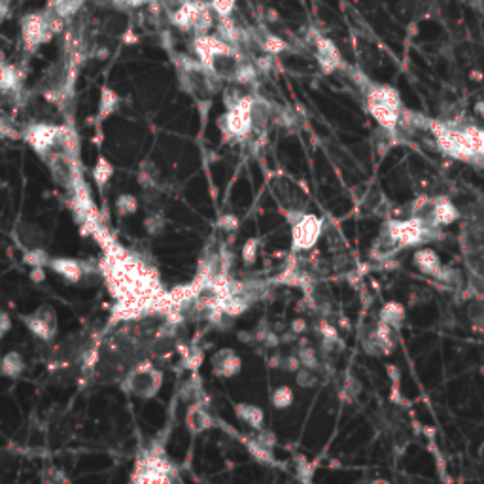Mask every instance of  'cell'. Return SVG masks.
Listing matches in <instances>:
<instances>
[{"label":"cell","instance_id":"6da1fadb","mask_svg":"<svg viewBox=\"0 0 484 484\" xmlns=\"http://www.w3.org/2000/svg\"><path fill=\"white\" fill-rule=\"evenodd\" d=\"M163 386V373L150 360H142L132 363L123 374L119 388L129 396L140 399H152L159 394Z\"/></svg>","mask_w":484,"mask_h":484},{"label":"cell","instance_id":"7a4b0ae2","mask_svg":"<svg viewBox=\"0 0 484 484\" xmlns=\"http://www.w3.org/2000/svg\"><path fill=\"white\" fill-rule=\"evenodd\" d=\"M367 106L384 131H396L401 121V99L396 89L379 83L367 91Z\"/></svg>","mask_w":484,"mask_h":484},{"label":"cell","instance_id":"3957f363","mask_svg":"<svg viewBox=\"0 0 484 484\" xmlns=\"http://www.w3.org/2000/svg\"><path fill=\"white\" fill-rule=\"evenodd\" d=\"M252 108H254V99L250 95H242L241 101L229 106L228 112L218 119V127L221 129V132L231 139H246L254 129Z\"/></svg>","mask_w":484,"mask_h":484},{"label":"cell","instance_id":"277c9868","mask_svg":"<svg viewBox=\"0 0 484 484\" xmlns=\"http://www.w3.org/2000/svg\"><path fill=\"white\" fill-rule=\"evenodd\" d=\"M427 228L424 221L411 218V220H396L386 223V239L390 244L397 248H407V246H416L422 244L427 239Z\"/></svg>","mask_w":484,"mask_h":484},{"label":"cell","instance_id":"5b68a950","mask_svg":"<svg viewBox=\"0 0 484 484\" xmlns=\"http://www.w3.org/2000/svg\"><path fill=\"white\" fill-rule=\"evenodd\" d=\"M23 323L27 325V330L30 331L32 337L40 339L44 343H50L57 337L59 331V320H57V312L52 305H40L37 310H32L30 314L23 316Z\"/></svg>","mask_w":484,"mask_h":484},{"label":"cell","instance_id":"8992f818","mask_svg":"<svg viewBox=\"0 0 484 484\" xmlns=\"http://www.w3.org/2000/svg\"><path fill=\"white\" fill-rule=\"evenodd\" d=\"M323 231V221L314 214H301L292 225V250L307 252L314 248Z\"/></svg>","mask_w":484,"mask_h":484},{"label":"cell","instance_id":"52a82bcc","mask_svg":"<svg viewBox=\"0 0 484 484\" xmlns=\"http://www.w3.org/2000/svg\"><path fill=\"white\" fill-rule=\"evenodd\" d=\"M21 32L23 44L29 52H34L38 46L50 42L53 37V30L50 29V10L25 15L21 19Z\"/></svg>","mask_w":484,"mask_h":484},{"label":"cell","instance_id":"ba28073f","mask_svg":"<svg viewBox=\"0 0 484 484\" xmlns=\"http://www.w3.org/2000/svg\"><path fill=\"white\" fill-rule=\"evenodd\" d=\"M170 467L169 460H165L159 454H146L140 458L137 465H134V473H132V481H140V483H169Z\"/></svg>","mask_w":484,"mask_h":484},{"label":"cell","instance_id":"9c48e42d","mask_svg":"<svg viewBox=\"0 0 484 484\" xmlns=\"http://www.w3.org/2000/svg\"><path fill=\"white\" fill-rule=\"evenodd\" d=\"M46 269H50L55 274L63 276L70 284H80L85 279H89L91 274H95L91 271L93 265L89 261H80V259H72V257H50Z\"/></svg>","mask_w":484,"mask_h":484},{"label":"cell","instance_id":"30bf717a","mask_svg":"<svg viewBox=\"0 0 484 484\" xmlns=\"http://www.w3.org/2000/svg\"><path fill=\"white\" fill-rule=\"evenodd\" d=\"M310 44L314 48L316 52V59L322 66V70L325 74L335 72L337 68H341L343 65V59H341V53H339L337 46L331 42L330 38L322 37L320 32L316 30H310Z\"/></svg>","mask_w":484,"mask_h":484},{"label":"cell","instance_id":"8fae6325","mask_svg":"<svg viewBox=\"0 0 484 484\" xmlns=\"http://www.w3.org/2000/svg\"><path fill=\"white\" fill-rule=\"evenodd\" d=\"M458 208L452 205V201L447 197H435L430 203V210L425 216V225L427 228H441V225H450L458 220Z\"/></svg>","mask_w":484,"mask_h":484},{"label":"cell","instance_id":"7c38bea8","mask_svg":"<svg viewBox=\"0 0 484 484\" xmlns=\"http://www.w3.org/2000/svg\"><path fill=\"white\" fill-rule=\"evenodd\" d=\"M210 365H212V373L216 374V376H220V379H231V376L241 373L242 360L233 348H220L218 352H214Z\"/></svg>","mask_w":484,"mask_h":484},{"label":"cell","instance_id":"4fadbf2b","mask_svg":"<svg viewBox=\"0 0 484 484\" xmlns=\"http://www.w3.org/2000/svg\"><path fill=\"white\" fill-rule=\"evenodd\" d=\"M14 239L21 250L44 248L46 242L44 231L38 228L37 223H30V221H19L17 223V228L14 231Z\"/></svg>","mask_w":484,"mask_h":484},{"label":"cell","instance_id":"5bb4252c","mask_svg":"<svg viewBox=\"0 0 484 484\" xmlns=\"http://www.w3.org/2000/svg\"><path fill=\"white\" fill-rule=\"evenodd\" d=\"M185 425H188V430H190L193 435H199V433L206 432V430H210L214 425V420L212 416H210V412L206 411L203 405H191L190 409H188V412H185Z\"/></svg>","mask_w":484,"mask_h":484},{"label":"cell","instance_id":"9a60e30c","mask_svg":"<svg viewBox=\"0 0 484 484\" xmlns=\"http://www.w3.org/2000/svg\"><path fill=\"white\" fill-rule=\"evenodd\" d=\"M412 261H414V265L419 267L420 271L424 272V274H430V276H435L437 272L441 271V259L439 256H437V252L432 248H420L416 250V254H414V257H412Z\"/></svg>","mask_w":484,"mask_h":484},{"label":"cell","instance_id":"2e32d148","mask_svg":"<svg viewBox=\"0 0 484 484\" xmlns=\"http://www.w3.org/2000/svg\"><path fill=\"white\" fill-rule=\"evenodd\" d=\"M25 371V358L17 350H10L0 358V374L8 379H19Z\"/></svg>","mask_w":484,"mask_h":484},{"label":"cell","instance_id":"e0dca14e","mask_svg":"<svg viewBox=\"0 0 484 484\" xmlns=\"http://www.w3.org/2000/svg\"><path fill=\"white\" fill-rule=\"evenodd\" d=\"M235 412H236V416H239L242 422H246L250 427H254V430L263 427L265 412L261 407H257V405H252V403H236Z\"/></svg>","mask_w":484,"mask_h":484},{"label":"cell","instance_id":"ac0fdd59","mask_svg":"<svg viewBox=\"0 0 484 484\" xmlns=\"http://www.w3.org/2000/svg\"><path fill=\"white\" fill-rule=\"evenodd\" d=\"M379 320H381L382 323L390 325L392 330H397L405 320V307L401 305V303H397V301L386 303V305L381 308Z\"/></svg>","mask_w":484,"mask_h":484},{"label":"cell","instance_id":"d6986e66","mask_svg":"<svg viewBox=\"0 0 484 484\" xmlns=\"http://www.w3.org/2000/svg\"><path fill=\"white\" fill-rule=\"evenodd\" d=\"M119 95L110 88H103L101 91V103H99V118H108L118 110Z\"/></svg>","mask_w":484,"mask_h":484},{"label":"cell","instance_id":"ffe728a7","mask_svg":"<svg viewBox=\"0 0 484 484\" xmlns=\"http://www.w3.org/2000/svg\"><path fill=\"white\" fill-rule=\"evenodd\" d=\"M294 401H295L294 390L290 388V386H279V388L272 390L271 403L274 409H279V411H286V409H290V407L294 405Z\"/></svg>","mask_w":484,"mask_h":484},{"label":"cell","instance_id":"44dd1931","mask_svg":"<svg viewBox=\"0 0 484 484\" xmlns=\"http://www.w3.org/2000/svg\"><path fill=\"white\" fill-rule=\"evenodd\" d=\"M112 177H114V167H112V163L108 161L106 157H99V161H97L95 167H93V178H95V182L99 183V185H104V183L110 182Z\"/></svg>","mask_w":484,"mask_h":484},{"label":"cell","instance_id":"7402d4cb","mask_svg":"<svg viewBox=\"0 0 484 484\" xmlns=\"http://www.w3.org/2000/svg\"><path fill=\"white\" fill-rule=\"evenodd\" d=\"M48 261H50V256L46 248L23 250V263H27L29 267H46Z\"/></svg>","mask_w":484,"mask_h":484},{"label":"cell","instance_id":"603a6c76","mask_svg":"<svg viewBox=\"0 0 484 484\" xmlns=\"http://www.w3.org/2000/svg\"><path fill=\"white\" fill-rule=\"evenodd\" d=\"M261 50L274 57V55H279V53L286 52L288 44L282 38L274 37V34H265L263 40H261Z\"/></svg>","mask_w":484,"mask_h":484},{"label":"cell","instance_id":"cb8c5ba5","mask_svg":"<svg viewBox=\"0 0 484 484\" xmlns=\"http://www.w3.org/2000/svg\"><path fill=\"white\" fill-rule=\"evenodd\" d=\"M116 208H118L119 216H131V214L139 210V199L134 195H129V193L119 195L118 201H116Z\"/></svg>","mask_w":484,"mask_h":484},{"label":"cell","instance_id":"d4e9b609","mask_svg":"<svg viewBox=\"0 0 484 484\" xmlns=\"http://www.w3.org/2000/svg\"><path fill=\"white\" fill-rule=\"evenodd\" d=\"M248 450L250 454L254 456L256 460L263 463H271L272 462V448H267L265 445H261L259 441L252 439L248 443Z\"/></svg>","mask_w":484,"mask_h":484},{"label":"cell","instance_id":"484cf974","mask_svg":"<svg viewBox=\"0 0 484 484\" xmlns=\"http://www.w3.org/2000/svg\"><path fill=\"white\" fill-rule=\"evenodd\" d=\"M295 356H297V360H299L301 367H307V369H312V371H316V369H318V365H320V361H318V356H316L314 348H308V346H305V348H299Z\"/></svg>","mask_w":484,"mask_h":484},{"label":"cell","instance_id":"4316f807","mask_svg":"<svg viewBox=\"0 0 484 484\" xmlns=\"http://www.w3.org/2000/svg\"><path fill=\"white\" fill-rule=\"evenodd\" d=\"M295 382H297V386H301V388H314L316 384H318V376H316L312 369L299 367V369L295 371Z\"/></svg>","mask_w":484,"mask_h":484},{"label":"cell","instance_id":"83f0119b","mask_svg":"<svg viewBox=\"0 0 484 484\" xmlns=\"http://www.w3.org/2000/svg\"><path fill=\"white\" fill-rule=\"evenodd\" d=\"M165 225H167V220H165V216L159 212H152L146 218V221H144V228H146V231L150 235H159V233H163Z\"/></svg>","mask_w":484,"mask_h":484},{"label":"cell","instance_id":"f1b7e54d","mask_svg":"<svg viewBox=\"0 0 484 484\" xmlns=\"http://www.w3.org/2000/svg\"><path fill=\"white\" fill-rule=\"evenodd\" d=\"M236 0H210V8L216 17H231Z\"/></svg>","mask_w":484,"mask_h":484},{"label":"cell","instance_id":"f546056e","mask_svg":"<svg viewBox=\"0 0 484 484\" xmlns=\"http://www.w3.org/2000/svg\"><path fill=\"white\" fill-rule=\"evenodd\" d=\"M139 180L144 188H154L155 183H157V170H155L154 165H148V163H144V165L140 167Z\"/></svg>","mask_w":484,"mask_h":484},{"label":"cell","instance_id":"4dcf8cb0","mask_svg":"<svg viewBox=\"0 0 484 484\" xmlns=\"http://www.w3.org/2000/svg\"><path fill=\"white\" fill-rule=\"evenodd\" d=\"M257 252H259V242H257V239H248V241L244 242V246H242V259H244V263H254L257 259Z\"/></svg>","mask_w":484,"mask_h":484},{"label":"cell","instance_id":"1f68e13d","mask_svg":"<svg viewBox=\"0 0 484 484\" xmlns=\"http://www.w3.org/2000/svg\"><path fill=\"white\" fill-rule=\"evenodd\" d=\"M320 333H322V337H323V345H331V343H337L339 341L337 330H335L331 323L325 322V320L320 322Z\"/></svg>","mask_w":484,"mask_h":484},{"label":"cell","instance_id":"d6a6232c","mask_svg":"<svg viewBox=\"0 0 484 484\" xmlns=\"http://www.w3.org/2000/svg\"><path fill=\"white\" fill-rule=\"evenodd\" d=\"M361 392V382L356 381L354 376H348L345 381V388H343V394H348V397L350 399H354V397L360 396Z\"/></svg>","mask_w":484,"mask_h":484},{"label":"cell","instance_id":"836d02e7","mask_svg":"<svg viewBox=\"0 0 484 484\" xmlns=\"http://www.w3.org/2000/svg\"><path fill=\"white\" fill-rule=\"evenodd\" d=\"M218 225L225 231H235L236 225H239V218L233 216V214H223L220 220H218Z\"/></svg>","mask_w":484,"mask_h":484},{"label":"cell","instance_id":"e575fe53","mask_svg":"<svg viewBox=\"0 0 484 484\" xmlns=\"http://www.w3.org/2000/svg\"><path fill=\"white\" fill-rule=\"evenodd\" d=\"M10 330H12V318L4 310H0V341L6 337Z\"/></svg>","mask_w":484,"mask_h":484},{"label":"cell","instance_id":"d590c367","mask_svg":"<svg viewBox=\"0 0 484 484\" xmlns=\"http://www.w3.org/2000/svg\"><path fill=\"white\" fill-rule=\"evenodd\" d=\"M30 280L34 284H40L46 280V267H30Z\"/></svg>","mask_w":484,"mask_h":484},{"label":"cell","instance_id":"8d00e7d4","mask_svg":"<svg viewBox=\"0 0 484 484\" xmlns=\"http://www.w3.org/2000/svg\"><path fill=\"white\" fill-rule=\"evenodd\" d=\"M305 331H307V322L303 318H295L294 322H292V333L294 335H301Z\"/></svg>","mask_w":484,"mask_h":484},{"label":"cell","instance_id":"74e56055","mask_svg":"<svg viewBox=\"0 0 484 484\" xmlns=\"http://www.w3.org/2000/svg\"><path fill=\"white\" fill-rule=\"evenodd\" d=\"M114 2H116V4H125V6H131V8H139L148 4V2H152V0H114Z\"/></svg>","mask_w":484,"mask_h":484},{"label":"cell","instance_id":"f35d334b","mask_svg":"<svg viewBox=\"0 0 484 484\" xmlns=\"http://www.w3.org/2000/svg\"><path fill=\"white\" fill-rule=\"evenodd\" d=\"M63 2H65V0H48V10H53V12H55Z\"/></svg>","mask_w":484,"mask_h":484},{"label":"cell","instance_id":"ab89813d","mask_svg":"<svg viewBox=\"0 0 484 484\" xmlns=\"http://www.w3.org/2000/svg\"><path fill=\"white\" fill-rule=\"evenodd\" d=\"M475 114H477V116H481V118L484 119V99H483V101H478V103L475 104Z\"/></svg>","mask_w":484,"mask_h":484},{"label":"cell","instance_id":"60d3db41","mask_svg":"<svg viewBox=\"0 0 484 484\" xmlns=\"http://www.w3.org/2000/svg\"><path fill=\"white\" fill-rule=\"evenodd\" d=\"M125 42H127V44H132V42H137V37H134V34H132V32H127V34H125Z\"/></svg>","mask_w":484,"mask_h":484},{"label":"cell","instance_id":"b9f144b4","mask_svg":"<svg viewBox=\"0 0 484 484\" xmlns=\"http://www.w3.org/2000/svg\"><path fill=\"white\" fill-rule=\"evenodd\" d=\"M6 10H8V8H6V2H4V0H0V15L6 14Z\"/></svg>","mask_w":484,"mask_h":484}]
</instances>
